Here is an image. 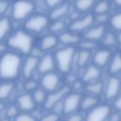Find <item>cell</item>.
<instances>
[{
  "label": "cell",
  "mask_w": 121,
  "mask_h": 121,
  "mask_svg": "<svg viewBox=\"0 0 121 121\" xmlns=\"http://www.w3.org/2000/svg\"><path fill=\"white\" fill-rule=\"evenodd\" d=\"M21 58L14 53L7 52L2 55L0 74L3 79H13L18 77L21 69Z\"/></svg>",
  "instance_id": "6da1fadb"
},
{
  "label": "cell",
  "mask_w": 121,
  "mask_h": 121,
  "mask_svg": "<svg viewBox=\"0 0 121 121\" xmlns=\"http://www.w3.org/2000/svg\"><path fill=\"white\" fill-rule=\"evenodd\" d=\"M8 45L24 54H28L32 50L33 39L28 33L19 30L8 39Z\"/></svg>",
  "instance_id": "7a4b0ae2"
},
{
  "label": "cell",
  "mask_w": 121,
  "mask_h": 121,
  "mask_svg": "<svg viewBox=\"0 0 121 121\" xmlns=\"http://www.w3.org/2000/svg\"><path fill=\"white\" fill-rule=\"evenodd\" d=\"M75 53H76L75 48L69 45L56 52V55H55L56 64L61 73H68L70 71L74 61Z\"/></svg>",
  "instance_id": "3957f363"
},
{
  "label": "cell",
  "mask_w": 121,
  "mask_h": 121,
  "mask_svg": "<svg viewBox=\"0 0 121 121\" xmlns=\"http://www.w3.org/2000/svg\"><path fill=\"white\" fill-rule=\"evenodd\" d=\"M34 5L30 0H17L12 6V17L16 21H21L26 18L33 11Z\"/></svg>",
  "instance_id": "277c9868"
},
{
  "label": "cell",
  "mask_w": 121,
  "mask_h": 121,
  "mask_svg": "<svg viewBox=\"0 0 121 121\" xmlns=\"http://www.w3.org/2000/svg\"><path fill=\"white\" fill-rule=\"evenodd\" d=\"M82 100V95L79 93L67 94L62 102V110L65 114L74 113L78 108H80V103Z\"/></svg>",
  "instance_id": "5b68a950"
},
{
  "label": "cell",
  "mask_w": 121,
  "mask_h": 121,
  "mask_svg": "<svg viewBox=\"0 0 121 121\" xmlns=\"http://www.w3.org/2000/svg\"><path fill=\"white\" fill-rule=\"evenodd\" d=\"M48 26V18L44 15H35L28 18L25 23V27L31 32H42Z\"/></svg>",
  "instance_id": "8992f818"
},
{
  "label": "cell",
  "mask_w": 121,
  "mask_h": 121,
  "mask_svg": "<svg viewBox=\"0 0 121 121\" xmlns=\"http://www.w3.org/2000/svg\"><path fill=\"white\" fill-rule=\"evenodd\" d=\"M94 21H95V17L93 14H86L83 17L75 19L71 23L69 29H70V31H73L76 33L84 31L86 29H89L92 26Z\"/></svg>",
  "instance_id": "52a82bcc"
},
{
  "label": "cell",
  "mask_w": 121,
  "mask_h": 121,
  "mask_svg": "<svg viewBox=\"0 0 121 121\" xmlns=\"http://www.w3.org/2000/svg\"><path fill=\"white\" fill-rule=\"evenodd\" d=\"M111 109L108 105H98L90 110L86 121H106L110 116Z\"/></svg>",
  "instance_id": "ba28073f"
},
{
  "label": "cell",
  "mask_w": 121,
  "mask_h": 121,
  "mask_svg": "<svg viewBox=\"0 0 121 121\" xmlns=\"http://www.w3.org/2000/svg\"><path fill=\"white\" fill-rule=\"evenodd\" d=\"M68 92H69V89L66 86L61 87L60 89H58V90L52 92L51 94H49L46 96V99H45V102H44V107L46 109L54 108L57 104H59L60 100H61L62 98H64L66 96Z\"/></svg>",
  "instance_id": "9c48e42d"
},
{
  "label": "cell",
  "mask_w": 121,
  "mask_h": 121,
  "mask_svg": "<svg viewBox=\"0 0 121 121\" xmlns=\"http://www.w3.org/2000/svg\"><path fill=\"white\" fill-rule=\"evenodd\" d=\"M41 83L44 90L49 91V92H54L59 89L60 78L56 73L49 72L43 76Z\"/></svg>",
  "instance_id": "30bf717a"
},
{
  "label": "cell",
  "mask_w": 121,
  "mask_h": 121,
  "mask_svg": "<svg viewBox=\"0 0 121 121\" xmlns=\"http://www.w3.org/2000/svg\"><path fill=\"white\" fill-rule=\"evenodd\" d=\"M121 87V81L116 77H111L106 84L105 88V97L107 99H112L117 96Z\"/></svg>",
  "instance_id": "8fae6325"
},
{
  "label": "cell",
  "mask_w": 121,
  "mask_h": 121,
  "mask_svg": "<svg viewBox=\"0 0 121 121\" xmlns=\"http://www.w3.org/2000/svg\"><path fill=\"white\" fill-rule=\"evenodd\" d=\"M38 65H39V59L35 56H29L26 59L22 71H23V75L26 78H30L34 73V71L36 69H38Z\"/></svg>",
  "instance_id": "7c38bea8"
},
{
  "label": "cell",
  "mask_w": 121,
  "mask_h": 121,
  "mask_svg": "<svg viewBox=\"0 0 121 121\" xmlns=\"http://www.w3.org/2000/svg\"><path fill=\"white\" fill-rule=\"evenodd\" d=\"M106 34V28L104 25H98L94 27H90L84 34V39L96 42L98 40H102L104 35Z\"/></svg>",
  "instance_id": "4fadbf2b"
},
{
  "label": "cell",
  "mask_w": 121,
  "mask_h": 121,
  "mask_svg": "<svg viewBox=\"0 0 121 121\" xmlns=\"http://www.w3.org/2000/svg\"><path fill=\"white\" fill-rule=\"evenodd\" d=\"M17 103L18 107L20 110L24 112H30L34 110L36 102L33 98V95H30L29 94H23L18 96L17 98Z\"/></svg>",
  "instance_id": "5bb4252c"
},
{
  "label": "cell",
  "mask_w": 121,
  "mask_h": 121,
  "mask_svg": "<svg viewBox=\"0 0 121 121\" xmlns=\"http://www.w3.org/2000/svg\"><path fill=\"white\" fill-rule=\"evenodd\" d=\"M55 63H56V60H54V58L51 55L49 54L43 55L42 59L39 60V65H38L39 73L44 75L46 73L52 72V70L54 69Z\"/></svg>",
  "instance_id": "9a60e30c"
},
{
  "label": "cell",
  "mask_w": 121,
  "mask_h": 121,
  "mask_svg": "<svg viewBox=\"0 0 121 121\" xmlns=\"http://www.w3.org/2000/svg\"><path fill=\"white\" fill-rule=\"evenodd\" d=\"M111 56H112V54L109 49H106V48L99 49L94 55V59H93L94 63L98 67H103L109 62Z\"/></svg>",
  "instance_id": "2e32d148"
},
{
  "label": "cell",
  "mask_w": 121,
  "mask_h": 121,
  "mask_svg": "<svg viewBox=\"0 0 121 121\" xmlns=\"http://www.w3.org/2000/svg\"><path fill=\"white\" fill-rule=\"evenodd\" d=\"M100 75H101V72H100L98 66H96L95 64L90 65L86 68V70L82 76V80L86 83H90V82L97 80L100 78Z\"/></svg>",
  "instance_id": "e0dca14e"
},
{
  "label": "cell",
  "mask_w": 121,
  "mask_h": 121,
  "mask_svg": "<svg viewBox=\"0 0 121 121\" xmlns=\"http://www.w3.org/2000/svg\"><path fill=\"white\" fill-rule=\"evenodd\" d=\"M69 9H70V6L68 3H62V4L57 6L50 12V18L54 21L55 20H60L61 18H63L65 15L68 14Z\"/></svg>",
  "instance_id": "ac0fdd59"
},
{
  "label": "cell",
  "mask_w": 121,
  "mask_h": 121,
  "mask_svg": "<svg viewBox=\"0 0 121 121\" xmlns=\"http://www.w3.org/2000/svg\"><path fill=\"white\" fill-rule=\"evenodd\" d=\"M59 40L57 38V36L51 34V35H46L44 36L42 41H41V48L43 51H47V50H51L53 48H55L59 43Z\"/></svg>",
  "instance_id": "d6986e66"
},
{
  "label": "cell",
  "mask_w": 121,
  "mask_h": 121,
  "mask_svg": "<svg viewBox=\"0 0 121 121\" xmlns=\"http://www.w3.org/2000/svg\"><path fill=\"white\" fill-rule=\"evenodd\" d=\"M59 39H60V41L63 44H66V45H69V46H72V44H75V43H79V37H78V35L76 34V32H73V31L60 33Z\"/></svg>",
  "instance_id": "ffe728a7"
},
{
  "label": "cell",
  "mask_w": 121,
  "mask_h": 121,
  "mask_svg": "<svg viewBox=\"0 0 121 121\" xmlns=\"http://www.w3.org/2000/svg\"><path fill=\"white\" fill-rule=\"evenodd\" d=\"M97 102H98V100L95 95H86V96L82 97V100L80 103V109H82L84 111L92 110L97 106Z\"/></svg>",
  "instance_id": "44dd1931"
},
{
  "label": "cell",
  "mask_w": 121,
  "mask_h": 121,
  "mask_svg": "<svg viewBox=\"0 0 121 121\" xmlns=\"http://www.w3.org/2000/svg\"><path fill=\"white\" fill-rule=\"evenodd\" d=\"M103 89H104V86H103V83L101 81H93V82H90L86 85V91L90 94V95H101V93L103 92Z\"/></svg>",
  "instance_id": "7402d4cb"
},
{
  "label": "cell",
  "mask_w": 121,
  "mask_h": 121,
  "mask_svg": "<svg viewBox=\"0 0 121 121\" xmlns=\"http://www.w3.org/2000/svg\"><path fill=\"white\" fill-rule=\"evenodd\" d=\"M95 0H76L75 1V8L78 11L86 12L91 8L95 7Z\"/></svg>",
  "instance_id": "603a6c76"
},
{
  "label": "cell",
  "mask_w": 121,
  "mask_h": 121,
  "mask_svg": "<svg viewBox=\"0 0 121 121\" xmlns=\"http://www.w3.org/2000/svg\"><path fill=\"white\" fill-rule=\"evenodd\" d=\"M91 50H87V49H81L80 51L78 52L77 54V64L79 66V67H83L85 66L90 58H91Z\"/></svg>",
  "instance_id": "cb8c5ba5"
},
{
  "label": "cell",
  "mask_w": 121,
  "mask_h": 121,
  "mask_svg": "<svg viewBox=\"0 0 121 121\" xmlns=\"http://www.w3.org/2000/svg\"><path fill=\"white\" fill-rule=\"evenodd\" d=\"M13 89H14V85L12 82H9V81L3 82L0 85V99L4 100L8 98L12 93Z\"/></svg>",
  "instance_id": "d4e9b609"
},
{
  "label": "cell",
  "mask_w": 121,
  "mask_h": 121,
  "mask_svg": "<svg viewBox=\"0 0 121 121\" xmlns=\"http://www.w3.org/2000/svg\"><path fill=\"white\" fill-rule=\"evenodd\" d=\"M11 28V24L9 18L7 17H2L1 21H0V39L4 40L8 34L9 33Z\"/></svg>",
  "instance_id": "484cf974"
},
{
  "label": "cell",
  "mask_w": 121,
  "mask_h": 121,
  "mask_svg": "<svg viewBox=\"0 0 121 121\" xmlns=\"http://www.w3.org/2000/svg\"><path fill=\"white\" fill-rule=\"evenodd\" d=\"M111 74L114 75L121 72V54H115L110 63L109 68Z\"/></svg>",
  "instance_id": "4316f807"
},
{
  "label": "cell",
  "mask_w": 121,
  "mask_h": 121,
  "mask_svg": "<svg viewBox=\"0 0 121 121\" xmlns=\"http://www.w3.org/2000/svg\"><path fill=\"white\" fill-rule=\"evenodd\" d=\"M95 12L96 14H103V13H107L110 9V4L107 0H100L97 3H95V7H94Z\"/></svg>",
  "instance_id": "83f0119b"
},
{
  "label": "cell",
  "mask_w": 121,
  "mask_h": 121,
  "mask_svg": "<svg viewBox=\"0 0 121 121\" xmlns=\"http://www.w3.org/2000/svg\"><path fill=\"white\" fill-rule=\"evenodd\" d=\"M103 44H105L106 46H115L118 43V39H117V36L114 35V33L112 32H107L103 39Z\"/></svg>",
  "instance_id": "f1b7e54d"
},
{
  "label": "cell",
  "mask_w": 121,
  "mask_h": 121,
  "mask_svg": "<svg viewBox=\"0 0 121 121\" xmlns=\"http://www.w3.org/2000/svg\"><path fill=\"white\" fill-rule=\"evenodd\" d=\"M65 28V24L63 21L61 20H55L53 24L50 25L49 26V30L55 34V33H60L62 32V30Z\"/></svg>",
  "instance_id": "f546056e"
},
{
  "label": "cell",
  "mask_w": 121,
  "mask_h": 121,
  "mask_svg": "<svg viewBox=\"0 0 121 121\" xmlns=\"http://www.w3.org/2000/svg\"><path fill=\"white\" fill-rule=\"evenodd\" d=\"M33 98L35 100L36 103L41 104V103H44L45 99H46V95L44 92V89H36L35 91H33Z\"/></svg>",
  "instance_id": "4dcf8cb0"
},
{
  "label": "cell",
  "mask_w": 121,
  "mask_h": 121,
  "mask_svg": "<svg viewBox=\"0 0 121 121\" xmlns=\"http://www.w3.org/2000/svg\"><path fill=\"white\" fill-rule=\"evenodd\" d=\"M110 23L114 29L121 31V12L113 14L110 19Z\"/></svg>",
  "instance_id": "1f68e13d"
},
{
  "label": "cell",
  "mask_w": 121,
  "mask_h": 121,
  "mask_svg": "<svg viewBox=\"0 0 121 121\" xmlns=\"http://www.w3.org/2000/svg\"><path fill=\"white\" fill-rule=\"evenodd\" d=\"M14 121H36V118L28 113H22V114H18L15 118Z\"/></svg>",
  "instance_id": "d6a6232c"
},
{
  "label": "cell",
  "mask_w": 121,
  "mask_h": 121,
  "mask_svg": "<svg viewBox=\"0 0 121 121\" xmlns=\"http://www.w3.org/2000/svg\"><path fill=\"white\" fill-rule=\"evenodd\" d=\"M59 119H60L59 114H57L55 112H50V113L43 115L40 121H59Z\"/></svg>",
  "instance_id": "836d02e7"
},
{
  "label": "cell",
  "mask_w": 121,
  "mask_h": 121,
  "mask_svg": "<svg viewBox=\"0 0 121 121\" xmlns=\"http://www.w3.org/2000/svg\"><path fill=\"white\" fill-rule=\"evenodd\" d=\"M26 89V90H30V91H35L37 89V81H35L34 79H27V81L26 82V85H25Z\"/></svg>",
  "instance_id": "e575fe53"
},
{
  "label": "cell",
  "mask_w": 121,
  "mask_h": 121,
  "mask_svg": "<svg viewBox=\"0 0 121 121\" xmlns=\"http://www.w3.org/2000/svg\"><path fill=\"white\" fill-rule=\"evenodd\" d=\"M9 0H2L0 2V14L3 16L9 9Z\"/></svg>",
  "instance_id": "d590c367"
},
{
  "label": "cell",
  "mask_w": 121,
  "mask_h": 121,
  "mask_svg": "<svg viewBox=\"0 0 121 121\" xmlns=\"http://www.w3.org/2000/svg\"><path fill=\"white\" fill-rule=\"evenodd\" d=\"M80 45H81L82 49H87V50H91V49H93L95 46V42L89 41V40H85L84 42H81Z\"/></svg>",
  "instance_id": "8d00e7d4"
},
{
  "label": "cell",
  "mask_w": 121,
  "mask_h": 121,
  "mask_svg": "<svg viewBox=\"0 0 121 121\" xmlns=\"http://www.w3.org/2000/svg\"><path fill=\"white\" fill-rule=\"evenodd\" d=\"M17 114V108L13 105L7 109V117H16Z\"/></svg>",
  "instance_id": "74e56055"
},
{
  "label": "cell",
  "mask_w": 121,
  "mask_h": 121,
  "mask_svg": "<svg viewBox=\"0 0 121 121\" xmlns=\"http://www.w3.org/2000/svg\"><path fill=\"white\" fill-rule=\"evenodd\" d=\"M62 3H63V0H45L46 6L48 8H51V9H54Z\"/></svg>",
  "instance_id": "f35d334b"
},
{
  "label": "cell",
  "mask_w": 121,
  "mask_h": 121,
  "mask_svg": "<svg viewBox=\"0 0 121 121\" xmlns=\"http://www.w3.org/2000/svg\"><path fill=\"white\" fill-rule=\"evenodd\" d=\"M67 121H83V117L79 113H72Z\"/></svg>",
  "instance_id": "ab89813d"
},
{
  "label": "cell",
  "mask_w": 121,
  "mask_h": 121,
  "mask_svg": "<svg viewBox=\"0 0 121 121\" xmlns=\"http://www.w3.org/2000/svg\"><path fill=\"white\" fill-rule=\"evenodd\" d=\"M96 21L101 23L103 25V23H105L107 20H108V16L106 13H103V14H96Z\"/></svg>",
  "instance_id": "60d3db41"
},
{
  "label": "cell",
  "mask_w": 121,
  "mask_h": 121,
  "mask_svg": "<svg viewBox=\"0 0 121 121\" xmlns=\"http://www.w3.org/2000/svg\"><path fill=\"white\" fill-rule=\"evenodd\" d=\"M114 108L117 111H121V95H119L114 101Z\"/></svg>",
  "instance_id": "b9f144b4"
},
{
  "label": "cell",
  "mask_w": 121,
  "mask_h": 121,
  "mask_svg": "<svg viewBox=\"0 0 121 121\" xmlns=\"http://www.w3.org/2000/svg\"><path fill=\"white\" fill-rule=\"evenodd\" d=\"M119 120H120V117L118 113H114L110 117V121H119Z\"/></svg>",
  "instance_id": "7bdbcfd3"
},
{
  "label": "cell",
  "mask_w": 121,
  "mask_h": 121,
  "mask_svg": "<svg viewBox=\"0 0 121 121\" xmlns=\"http://www.w3.org/2000/svg\"><path fill=\"white\" fill-rule=\"evenodd\" d=\"M113 2H114V4H115L116 6L121 7V0H113Z\"/></svg>",
  "instance_id": "ee69618b"
},
{
  "label": "cell",
  "mask_w": 121,
  "mask_h": 121,
  "mask_svg": "<svg viewBox=\"0 0 121 121\" xmlns=\"http://www.w3.org/2000/svg\"><path fill=\"white\" fill-rule=\"evenodd\" d=\"M1 121H9V120L8 118H3V119H2Z\"/></svg>",
  "instance_id": "f6af8a7d"
},
{
  "label": "cell",
  "mask_w": 121,
  "mask_h": 121,
  "mask_svg": "<svg viewBox=\"0 0 121 121\" xmlns=\"http://www.w3.org/2000/svg\"><path fill=\"white\" fill-rule=\"evenodd\" d=\"M30 1H31V2H34V1H36V0H30Z\"/></svg>",
  "instance_id": "bcb514c9"
}]
</instances>
